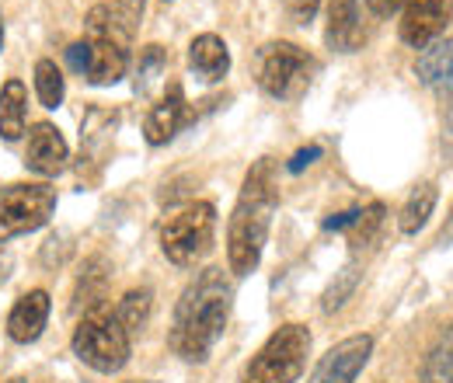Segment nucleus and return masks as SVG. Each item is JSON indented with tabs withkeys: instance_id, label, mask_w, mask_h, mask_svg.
<instances>
[{
	"instance_id": "obj_11",
	"label": "nucleus",
	"mask_w": 453,
	"mask_h": 383,
	"mask_svg": "<svg viewBox=\"0 0 453 383\" xmlns=\"http://www.w3.org/2000/svg\"><path fill=\"white\" fill-rule=\"evenodd\" d=\"M370 356H373V338L370 334H352V338H345L321 356V363L314 366L307 383H356L363 366L370 363Z\"/></svg>"
},
{
	"instance_id": "obj_8",
	"label": "nucleus",
	"mask_w": 453,
	"mask_h": 383,
	"mask_svg": "<svg viewBox=\"0 0 453 383\" xmlns=\"http://www.w3.org/2000/svg\"><path fill=\"white\" fill-rule=\"evenodd\" d=\"M57 210V188L50 185H7L0 188V237H18L46 226Z\"/></svg>"
},
{
	"instance_id": "obj_24",
	"label": "nucleus",
	"mask_w": 453,
	"mask_h": 383,
	"mask_svg": "<svg viewBox=\"0 0 453 383\" xmlns=\"http://www.w3.org/2000/svg\"><path fill=\"white\" fill-rule=\"evenodd\" d=\"M356 286H359V269L356 265H345L339 275H335V282L325 289V300H321V310L325 314H335L345 307V300L356 293Z\"/></svg>"
},
{
	"instance_id": "obj_27",
	"label": "nucleus",
	"mask_w": 453,
	"mask_h": 383,
	"mask_svg": "<svg viewBox=\"0 0 453 383\" xmlns=\"http://www.w3.org/2000/svg\"><path fill=\"white\" fill-rule=\"evenodd\" d=\"M143 7H147V0H115V11H119V18H122L129 28H136V25H140Z\"/></svg>"
},
{
	"instance_id": "obj_7",
	"label": "nucleus",
	"mask_w": 453,
	"mask_h": 383,
	"mask_svg": "<svg viewBox=\"0 0 453 383\" xmlns=\"http://www.w3.org/2000/svg\"><path fill=\"white\" fill-rule=\"evenodd\" d=\"M311 352V331L303 325H283L269 334L258 356L248 363L241 383H296Z\"/></svg>"
},
{
	"instance_id": "obj_16",
	"label": "nucleus",
	"mask_w": 453,
	"mask_h": 383,
	"mask_svg": "<svg viewBox=\"0 0 453 383\" xmlns=\"http://www.w3.org/2000/svg\"><path fill=\"white\" fill-rule=\"evenodd\" d=\"M415 73L426 88L433 91H447L453 88V39H436L429 42L418 59H415Z\"/></svg>"
},
{
	"instance_id": "obj_35",
	"label": "nucleus",
	"mask_w": 453,
	"mask_h": 383,
	"mask_svg": "<svg viewBox=\"0 0 453 383\" xmlns=\"http://www.w3.org/2000/svg\"><path fill=\"white\" fill-rule=\"evenodd\" d=\"M165 4H171V0H165Z\"/></svg>"
},
{
	"instance_id": "obj_10",
	"label": "nucleus",
	"mask_w": 453,
	"mask_h": 383,
	"mask_svg": "<svg viewBox=\"0 0 453 383\" xmlns=\"http://www.w3.org/2000/svg\"><path fill=\"white\" fill-rule=\"evenodd\" d=\"M453 21V0H404L397 35L411 50H426L429 42L443 39L447 25Z\"/></svg>"
},
{
	"instance_id": "obj_31",
	"label": "nucleus",
	"mask_w": 453,
	"mask_h": 383,
	"mask_svg": "<svg viewBox=\"0 0 453 383\" xmlns=\"http://www.w3.org/2000/svg\"><path fill=\"white\" fill-rule=\"evenodd\" d=\"M436 244H440V248H450L453 244V206H450V213H447V223H443V230H440V237H436Z\"/></svg>"
},
{
	"instance_id": "obj_4",
	"label": "nucleus",
	"mask_w": 453,
	"mask_h": 383,
	"mask_svg": "<svg viewBox=\"0 0 453 383\" xmlns=\"http://www.w3.org/2000/svg\"><path fill=\"white\" fill-rule=\"evenodd\" d=\"M314 73H318V59L296 42L276 39V42H265L255 56L258 88L280 102H296L311 88Z\"/></svg>"
},
{
	"instance_id": "obj_25",
	"label": "nucleus",
	"mask_w": 453,
	"mask_h": 383,
	"mask_svg": "<svg viewBox=\"0 0 453 383\" xmlns=\"http://www.w3.org/2000/svg\"><path fill=\"white\" fill-rule=\"evenodd\" d=\"M380 223H384V206L380 203H373V206H366V210H359L356 219H352V234H349V241L359 248V244H366L377 230H380Z\"/></svg>"
},
{
	"instance_id": "obj_3",
	"label": "nucleus",
	"mask_w": 453,
	"mask_h": 383,
	"mask_svg": "<svg viewBox=\"0 0 453 383\" xmlns=\"http://www.w3.org/2000/svg\"><path fill=\"white\" fill-rule=\"evenodd\" d=\"M133 28L119 18V11L98 4L84 18V46H88V84L109 88L126 77Z\"/></svg>"
},
{
	"instance_id": "obj_26",
	"label": "nucleus",
	"mask_w": 453,
	"mask_h": 383,
	"mask_svg": "<svg viewBox=\"0 0 453 383\" xmlns=\"http://www.w3.org/2000/svg\"><path fill=\"white\" fill-rule=\"evenodd\" d=\"M283 7L296 25H311L314 14H318V7H321V0H283Z\"/></svg>"
},
{
	"instance_id": "obj_15",
	"label": "nucleus",
	"mask_w": 453,
	"mask_h": 383,
	"mask_svg": "<svg viewBox=\"0 0 453 383\" xmlns=\"http://www.w3.org/2000/svg\"><path fill=\"white\" fill-rule=\"evenodd\" d=\"M188 66H192L196 77H203L210 84L213 80H224L226 70H230V50H226V42L220 35H213V32L196 35L192 46H188Z\"/></svg>"
},
{
	"instance_id": "obj_23",
	"label": "nucleus",
	"mask_w": 453,
	"mask_h": 383,
	"mask_svg": "<svg viewBox=\"0 0 453 383\" xmlns=\"http://www.w3.org/2000/svg\"><path fill=\"white\" fill-rule=\"evenodd\" d=\"M165 66H168V53L161 46H154V42L143 46L140 59H136V95H150V88L161 80Z\"/></svg>"
},
{
	"instance_id": "obj_6",
	"label": "nucleus",
	"mask_w": 453,
	"mask_h": 383,
	"mask_svg": "<svg viewBox=\"0 0 453 383\" xmlns=\"http://www.w3.org/2000/svg\"><path fill=\"white\" fill-rule=\"evenodd\" d=\"M133 334L119 325L112 310L98 307L91 314H84V321L73 331V356L91 366L95 373H105L112 377L119 373L126 363H129V352H133Z\"/></svg>"
},
{
	"instance_id": "obj_28",
	"label": "nucleus",
	"mask_w": 453,
	"mask_h": 383,
	"mask_svg": "<svg viewBox=\"0 0 453 383\" xmlns=\"http://www.w3.org/2000/svg\"><path fill=\"white\" fill-rule=\"evenodd\" d=\"M66 63H70V70L88 73V46H84V39H81V42H73V46L66 50Z\"/></svg>"
},
{
	"instance_id": "obj_2",
	"label": "nucleus",
	"mask_w": 453,
	"mask_h": 383,
	"mask_svg": "<svg viewBox=\"0 0 453 383\" xmlns=\"http://www.w3.org/2000/svg\"><path fill=\"white\" fill-rule=\"evenodd\" d=\"M276 210H280L276 165L269 157H262L244 174L237 206H234L230 223H226V262H230L234 275H251L258 269Z\"/></svg>"
},
{
	"instance_id": "obj_5",
	"label": "nucleus",
	"mask_w": 453,
	"mask_h": 383,
	"mask_svg": "<svg viewBox=\"0 0 453 383\" xmlns=\"http://www.w3.org/2000/svg\"><path fill=\"white\" fill-rule=\"evenodd\" d=\"M217 237V206L213 203H188L171 213L161 226V251L171 265L192 269L213 251Z\"/></svg>"
},
{
	"instance_id": "obj_33",
	"label": "nucleus",
	"mask_w": 453,
	"mask_h": 383,
	"mask_svg": "<svg viewBox=\"0 0 453 383\" xmlns=\"http://www.w3.org/2000/svg\"><path fill=\"white\" fill-rule=\"evenodd\" d=\"M7 383H25V380H18V377H14V380H7Z\"/></svg>"
},
{
	"instance_id": "obj_17",
	"label": "nucleus",
	"mask_w": 453,
	"mask_h": 383,
	"mask_svg": "<svg viewBox=\"0 0 453 383\" xmlns=\"http://www.w3.org/2000/svg\"><path fill=\"white\" fill-rule=\"evenodd\" d=\"M25 111H28V91L18 77H11L0 88V136L14 143L25 133Z\"/></svg>"
},
{
	"instance_id": "obj_14",
	"label": "nucleus",
	"mask_w": 453,
	"mask_h": 383,
	"mask_svg": "<svg viewBox=\"0 0 453 383\" xmlns=\"http://www.w3.org/2000/svg\"><path fill=\"white\" fill-rule=\"evenodd\" d=\"M185 122V98H181V84H168L165 98L150 109L147 122H143V136L150 147H165L168 140H174V133Z\"/></svg>"
},
{
	"instance_id": "obj_12",
	"label": "nucleus",
	"mask_w": 453,
	"mask_h": 383,
	"mask_svg": "<svg viewBox=\"0 0 453 383\" xmlns=\"http://www.w3.org/2000/svg\"><path fill=\"white\" fill-rule=\"evenodd\" d=\"M66 161H70V147H66L63 133L53 122H35L28 129V150H25L28 171H35L42 178H53L66 167Z\"/></svg>"
},
{
	"instance_id": "obj_13",
	"label": "nucleus",
	"mask_w": 453,
	"mask_h": 383,
	"mask_svg": "<svg viewBox=\"0 0 453 383\" xmlns=\"http://www.w3.org/2000/svg\"><path fill=\"white\" fill-rule=\"evenodd\" d=\"M46 321H50V293L46 289H32V293H25L11 307V314H7V334L18 345H28V341H35L46 331Z\"/></svg>"
},
{
	"instance_id": "obj_19",
	"label": "nucleus",
	"mask_w": 453,
	"mask_h": 383,
	"mask_svg": "<svg viewBox=\"0 0 453 383\" xmlns=\"http://www.w3.org/2000/svg\"><path fill=\"white\" fill-rule=\"evenodd\" d=\"M418 383H453V325H447L429 345Z\"/></svg>"
},
{
	"instance_id": "obj_30",
	"label": "nucleus",
	"mask_w": 453,
	"mask_h": 383,
	"mask_svg": "<svg viewBox=\"0 0 453 383\" xmlns=\"http://www.w3.org/2000/svg\"><path fill=\"white\" fill-rule=\"evenodd\" d=\"M366 4H370L373 18H377V21H384V18H391V14H395L404 0H366Z\"/></svg>"
},
{
	"instance_id": "obj_34",
	"label": "nucleus",
	"mask_w": 453,
	"mask_h": 383,
	"mask_svg": "<svg viewBox=\"0 0 453 383\" xmlns=\"http://www.w3.org/2000/svg\"><path fill=\"white\" fill-rule=\"evenodd\" d=\"M129 383H147V380H129Z\"/></svg>"
},
{
	"instance_id": "obj_21",
	"label": "nucleus",
	"mask_w": 453,
	"mask_h": 383,
	"mask_svg": "<svg viewBox=\"0 0 453 383\" xmlns=\"http://www.w3.org/2000/svg\"><path fill=\"white\" fill-rule=\"evenodd\" d=\"M150 314H154V293H150L147 286H140V289H129V293L119 300V307H115V318H119V325L129 331V334H136V331L147 328Z\"/></svg>"
},
{
	"instance_id": "obj_18",
	"label": "nucleus",
	"mask_w": 453,
	"mask_h": 383,
	"mask_svg": "<svg viewBox=\"0 0 453 383\" xmlns=\"http://www.w3.org/2000/svg\"><path fill=\"white\" fill-rule=\"evenodd\" d=\"M436 199H440V192H436V181H422L408 199H404V206H401V217H397V230L401 234H418L429 217H433V210H436Z\"/></svg>"
},
{
	"instance_id": "obj_32",
	"label": "nucleus",
	"mask_w": 453,
	"mask_h": 383,
	"mask_svg": "<svg viewBox=\"0 0 453 383\" xmlns=\"http://www.w3.org/2000/svg\"><path fill=\"white\" fill-rule=\"evenodd\" d=\"M0 46H4V18H0Z\"/></svg>"
},
{
	"instance_id": "obj_9",
	"label": "nucleus",
	"mask_w": 453,
	"mask_h": 383,
	"mask_svg": "<svg viewBox=\"0 0 453 383\" xmlns=\"http://www.w3.org/2000/svg\"><path fill=\"white\" fill-rule=\"evenodd\" d=\"M380 21L373 18L366 0H332L328 7V28H325V42L335 53H356L370 42L373 28Z\"/></svg>"
},
{
	"instance_id": "obj_22",
	"label": "nucleus",
	"mask_w": 453,
	"mask_h": 383,
	"mask_svg": "<svg viewBox=\"0 0 453 383\" xmlns=\"http://www.w3.org/2000/svg\"><path fill=\"white\" fill-rule=\"evenodd\" d=\"M35 95L46 109H59L63 95H66V84H63V73L53 59H39L35 63Z\"/></svg>"
},
{
	"instance_id": "obj_1",
	"label": "nucleus",
	"mask_w": 453,
	"mask_h": 383,
	"mask_svg": "<svg viewBox=\"0 0 453 383\" xmlns=\"http://www.w3.org/2000/svg\"><path fill=\"white\" fill-rule=\"evenodd\" d=\"M230 300L234 286L224 269H206L199 272L181 293L174 307V325H171V349L185 363H206L213 345L224 338L226 318H230Z\"/></svg>"
},
{
	"instance_id": "obj_20",
	"label": "nucleus",
	"mask_w": 453,
	"mask_h": 383,
	"mask_svg": "<svg viewBox=\"0 0 453 383\" xmlns=\"http://www.w3.org/2000/svg\"><path fill=\"white\" fill-rule=\"evenodd\" d=\"M105 286H109V272H105V262L102 258H91L84 265V272L77 279V289H73V310H98L102 300H105Z\"/></svg>"
},
{
	"instance_id": "obj_29",
	"label": "nucleus",
	"mask_w": 453,
	"mask_h": 383,
	"mask_svg": "<svg viewBox=\"0 0 453 383\" xmlns=\"http://www.w3.org/2000/svg\"><path fill=\"white\" fill-rule=\"evenodd\" d=\"M314 157H321V147H307V150H296V154H293V161H289L286 167L296 174V171H303V167L311 165Z\"/></svg>"
}]
</instances>
